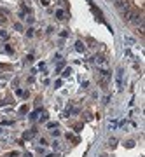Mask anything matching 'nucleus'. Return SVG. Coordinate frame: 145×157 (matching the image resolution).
I'll use <instances>...</instances> for the list:
<instances>
[{"instance_id": "obj_1", "label": "nucleus", "mask_w": 145, "mask_h": 157, "mask_svg": "<svg viewBox=\"0 0 145 157\" xmlns=\"http://www.w3.org/2000/svg\"><path fill=\"white\" fill-rule=\"evenodd\" d=\"M56 17H58V19H61V21H63V19H67V17H65V12H63V11H56Z\"/></svg>"}, {"instance_id": "obj_2", "label": "nucleus", "mask_w": 145, "mask_h": 157, "mask_svg": "<svg viewBox=\"0 0 145 157\" xmlns=\"http://www.w3.org/2000/svg\"><path fill=\"white\" fill-rule=\"evenodd\" d=\"M26 35H28V37H32V35H33V30H32V28L26 30Z\"/></svg>"}]
</instances>
